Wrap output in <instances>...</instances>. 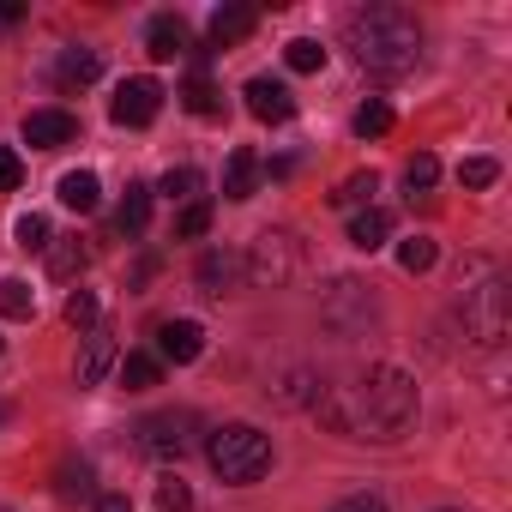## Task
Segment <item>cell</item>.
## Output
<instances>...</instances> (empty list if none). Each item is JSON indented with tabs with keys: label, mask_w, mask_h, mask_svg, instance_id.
Listing matches in <instances>:
<instances>
[{
	"label": "cell",
	"mask_w": 512,
	"mask_h": 512,
	"mask_svg": "<svg viewBox=\"0 0 512 512\" xmlns=\"http://www.w3.org/2000/svg\"><path fill=\"white\" fill-rule=\"evenodd\" d=\"M97 314H103V308H97V296H91V290H73V296H67V326H73V332H91V326H97Z\"/></svg>",
	"instance_id": "cell-30"
},
{
	"label": "cell",
	"mask_w": 512,
	"mask_h": 512,
	"mask_svg": "<svg viewBox=\"0 0 512 512\" xmlns=\"http://www.w3.org/2000/svg\"><path fill=\"white\" fill-rule=\"evenodd\" d=\"M247 115L253 121H290L296 115V97H290V85H278V79H247Z\"/></svg>",
	"instance_id": "cell-10"
},
{
	"label": "cell",
	"mask_w": 512,
	"mask_h": 512,
	"mask_svg": "<svg viewBox=\"0 0 512 512\" xmlns=\"http://www.w3.org/2000/svg\"><path fill=\"white\" fill-rule=\"evenodd\" d=\"M0 314H7V320H31L37 314V290L25 278H7V284H0Z\"/></svg>",
	"instance_id": "cell-24"
},
{
	"label": "cell",
	"mask_w": 512,
	"mask_h": 512,
	"mask_svg": "<svg viewBox=\"0 0 512 512\" xmlns=\"http://www.w3.org/2000/svg\"><path fill=\"white\" fill-rule=\"evenodd\" d=\"M320 422L350 440H398L416 416V380L392 362H374L356 386H332L314 398Z\"/></svg>",
	"instance_id": "cell-1"
},
{
	"label": "cell",
	"mask_w": 512,
	"mask_h": 512,
	"mask_svg": "<svg viewBox=\"0 0 512 512\" xmlns=\"http://www.w3.org/2000/svg\"><path fill=\"white\" fill-rule=\"evenodd\" d=\"M181 109H187V115H199V121H217V115H223V103H217V85H211L205 73H193V79L181 85Z\"/></svg>",
	"instance_id": "cell-20"
},
{
	"label": "cell",
	"mask_w": 512,
	"mask_h": 512,
	"mask_svg": "<svg viewBox=\"0 0 512 512\" xmlns=\"http://www.w3.org/2000/svg\"><path fill=\"white\" fill-rule=\"evenodd\" d=\"M157 350H163V362L187 368V362L205 356V326H199V320H163V326H157Z\"/></svg>",
	"instance_id": "cell-9"
},
{
	"label": "cell",
	"mask_w": 512,
	"mask_h": 512,
	"mask_svg": "<svg viewBox=\"0 0 512 512\" xmlns=\"http://www.w3.org/2000/svg\"><path fill=\"white\" fill-rule=\"evenodd\" d=\"M344 49L356 55V67L380 79H404L422 61V25L404 7H356L344 19Z\"/></svg>",
	"instance_id": "cell-2"
},
{
	"label": "cell",
	"mask_w": 512,
	"mask_h": 512,
	"mask_svg": "<svg viewBox=\"0 0 512 512\" xmlns=\"http://www.w3.org/2000/svg\"><path fill=\"white\" fill-rule=\"evenodd\" d=\"M145 55H151V61H181V55H187V25H181V13H157V19L145 25Z\"/></svg>",
	"instance_id": "cell-12"
},
{
	"label": "cell",
	"mask_w": 512,
	"mask_h": 512,
	"mask_svg": "<svg viewBox=\"0 0 512 512\" xmlns=\"http://www.w3.org/2000/svg\"><path fill=\"white\" fill-rule=\"evenodd\" d=\"M458 181H464V187H494V181H500V163H494V157H464V163H458Z\"/></svg>",
	"instance_id": "cell-31"
},
{
	"label": "cell",
	"mask_w": 512,
	"mask_h": 512,
	"mask_svg": "<svg viewBox=\"0 0 512 512\" xmlns=\"http://www.w3.org/2000/svg\"><path fill=\"white\" fill-rule=\"evenodd\" d=\"M350 127H356V139H380V133H392V109L386 103H362Z\"/></svg>",
	"instance_id": "cell-29"
},
{
	"label": "cell",
	"mask_w": 512,
	"mask_h": 512,
	"mask_svg": "<svg viewBox=\"0 0 512 512\" xmlns=\"http://www.w3.org/2000/svg\"><path fill=\"white\" fill-rule=\"evenodd\" d=\"M235 278H241V253H217V247H211L205 260H199V284H205L211 296H223Z\"/></svg>",
	"instance_id": "cell-19"
},
{
	"label": "cell",
	"mask_w": 512,
	"mask_h": 512,
	"mask_svg": "<svg viewBox=\"0 0 512 512\" xmlns=\"http://www.w3.org/2000/svg\"><path fill=\"white\" fill-rule=\"evenodd\" d=\"M97 512H133V500L127 494H97Z\"/></svg>",
	"instance_id": "cell-39"
},
{
	"label": "cell",
	"mask_w": 512,
	"mask_h": 512,
	"mask_svg": "<svg viewBox=\"0 0 512 512\" xmlns=\"http://www.w3.org/2000/svg\"><path fill=\"white\" fill-rule=\"evenodd\" d=\"M25 19V7H19V0H0V31H13Z\"/></svg>",
	"instance_id": "cell-38"
},
{
	"label": "cell",
	"mask_w": 512,
	"mask_h": 512,
	"mask_svg": "<svg viewBox=\"0 0 512 512\" xmlns=\"http://www.w3.org/2000/svg\"><path fill=\"white\" fill-rule=\"evenodd\" d=\"M73 139H79V115H67V109H31V115H25V145L61 151V145H73Z\"/></svg>",
	"instance_id": "cell-8"
},
{
	"label": "cell",
	"mask_w": 512,
	"mask_h": 512,
	"mask_svg": "<svg viewBox=\"0 0 512 512\" xmlns=\"http://www.w3.org/2000/svg\"><path fill=\"white\" fill-rule=\"evenodd\" d=\"M374 187H380V175H374V169H362V175H350V181H338V193H332V205H338V211H362V205L374 199Z\"/></svg>",
	"instance_id": "cell-23"
},
{
	"label": "cell",
	"mask_w": 512,
	"mask_h": 512,
	"mask_svg": "<svg viewBox=\"0 0 512 512\" xmlns=\"http://www.w3.org/2000/svg\"><path fill=\"white\" fill-rule=\"evenodd\" d=\"M193 428H199L193 410H163V416H145L133 434L151 458H181V452H193Z\"/></svg>",
	"instance_id": "cell-6"
},
{
	"label": "cell",
	"mask_w": 512,
	"mask_h": 512,
	"mask_svg": "<svg viewBox=\"0 0 512 512\" xmlns=\"http://www.w3.org/2000/svg\"><path fill=\"white\" fill-rule=\"evenodd\" d=\"M332 512H386V500H380V494H350V500H338Z\"/></svg>",
	"instance_id": "cell-37"
},
{
	"label": "cell",
	"mask_w": 512,
	"mask_h": 512,
	"mask_svg": "<svg viewBox=\"0 0 512 512\" xmlns=\"http://www.w3.org/2000/svg\"><path fill=\"white\" fill-rule=\"evenodd\" d=\"M205 458H211V470L229 488H247V482H260L272 470V440L253 428V422H223V428H211Z\"/></svg>",
	"instance_id": "cell-3"
},
{
	"label": "cell",
	"mask_w": 512,
	"mask_h": 512,
	"mask_svg": "<svg viewBox=\"0 0 512 512\" xmlns=\"http://www.w3.org/2000/svg\"><path fill=\"white\" fill-rule=\"evenodd\" d=\"M386 241H392V211L368 205V211H356V217H350V247L374 253V247H386Z\"/></svg>",
	"instance_id": "cell-15"
},
{
	"label": "cell",
	"mask_w": 512,
	"mask_h": 512,
	"mask_svg": "<svg viewBox=\"0 0 512 512\" xmlns=\"http://www.w3.org/2000/svg\"><path fill=\"white\" fill-rule=\"evenodd\" d=\"M25 181V163H19V151H7V145H0V193H13Z\"/></svg>",
	"instance_id": "cell-36"
},
{
	"label": "cell",
	"mask_w": 512,
	"mask_h": 512,
	"mask_svg": "<svg viewBox=\"0 0 512 512\" xmlns=\"http://www.w3.org/2000/svg\"><path fill=\"white\" fill-rule=\"evenodd\" d=\"M253 193H260V157H253L247 145L241 151H229V163H223V199H253Z\"/></svg>",
	"instance_id": "cell-13"
},
{
	"label": "cell",
	"mask_w": 512,
	"mask_h": 512,
	"mask_svg": "<svg viewBox=\"0 0 512 512\" xmlns=\"http://www.w3.org/2000/svg\"><path fill=\"white\" fill-rule=\"evenodd\" d=\"M199 187H205V175H199L193 163H181V169H169V175L157 181V193H163V199H187V205H193V193H199Z\"/></svg>",
	"instance_id": "cell-26"
},
{
	"label": "cell",
	"mask_w": 512,
	"mask_h": 512,
	"mask_svg": "<svg viewBox=\"0 0 512 512\" xmlns=\"http://www.w3.org/2000/svg\"><path fill=\"white\" fill-rule=\"evenodd\" d=\"M109 115H115V127H151L163 115V85L157 79H121Z\"/></svg>",
	"instance_id": "cell-7"
},
{
	"label": "cell",
	"mask_w": 512,
	"mask_h": 512,
	"mask_svg": "<svg viewBox=\"0 0 512 512\" xmlns=\"http://www.w3.org/2000/svg\"><path fill=\"white\" fill-rule=\"evenodd\" d=\"M157 506H163V512H193V488H187L181 476H163V482H157Z\"/></svg>",
	"instance_id": "cell-33"
},
{
	"label": "cell",
	"mask_w": 512,
	"mask_h": 512,
	"mask_svg": "<svg viewBox=\"0 0 512 512\" xmlns=\"http://www.w3.org/2000/svg\"><path fill=\"white\" fill-rule=\"evenodd\" d=\"M97 73H103L97 49H61V61H55V85L61 91H85V85H97Z\"/></svg>",
	"instance_id": "cell-14"
},
{
	"label": "cell",
	"mask_w": 512,
	"mask_h": 512,
	"mask_svg": "<svg viewBox=\"0 0 512 512\" xmlns=\"http://www.w3.org/2000/svg\"><path fill=\"white\" fill-rule=\"evenodd\" d=\"M458 314H464V332H470L482 350H494V344L506 338V278H500V272H488L476 290H464Z\"/></svg>",
	"instance_id": "cell-5"
},
{
	"label": "cell",
	"mask_w": 512,
	"mask_h": 512,
	"mask_svg": "<svg viewBox=\"0 0 512 512\" xmlns=\"http://www.w3.org/2000/svg\"><path fill=\"white\" fill-rule=\"evenodd\" d=\"M13 235H19V247H25V253H43V247L55 241V229H49V217H43V211H25V217L13 223Z\"/></svg>",
	"instance_id": "cell-27"
},
{
	"label": "cell",
	"mask_w": 512,
	"mask_h": 512,
	"mask_svg": "<svg viewBox=\"0 0 512 512\" xmlns=\"http://www.w3.org/2000/svg\"><path fill=\"white\" fill-rule=\"evenodd\" d=\"M296 272H302V241L290 229H260L241 253V278L253 290H284Z\"/></svg>",
	"instance_id": "cell-4"
},
{
	"label": "cell",
	"mask_w": 512,
	"mask_h": 512,
	"mask_svg": "<svg viewBox=\"0 0 512 512\" xmlns=\"http://www.w3.org/2000/svg\"><path fill=\"white\" fill-rule=\"evenodd\" d=\"M43 253H49V272H55V278H73V272H85V260H91V247H85L79 235H55Z\"/></svg>",
	"instance_id": "cell-18"
},
{
	"label": "cell",
	"mask_w": 512,
	"mask_h": 512,
	"mask_svg": "<svg viewBox=\"0 0 512 512\" xmlns=\"http://www.w3.org/2000/svg\"><path fill=\"white\" fill-rule=\"evenodd\" d=\"M115 223L127 229V235H145V223H151V187H127V199H121V211H115Z\"/></svg>",
	"instance_id": "cell-22"
},
{
	"label": "cell",
	"mask_w": 512,
	"mask_h": 512,
	"mask_svg": "<svg viewBox=\"0 0 512 512\" xmlns=\"http://www.w3.org/2000/svg\"><path fill=\"white\" fill-rule=\"evenodd\" d=\"M121 362V350H115V332L109 326H91L85 332V350H79V386H103V374Z\"/></svg>",
	"instance_id": "cell-11"
},
{
	"label": "cell",
	"mask_w": 512,
	"mask_h": 512,
	"mask_svg": "<svg viewBox=\"0 0 512 512\" xmlns=\"http://www.w3.org/2000/svg\"><path fill=\"white\" fill-rule=\"evenodd\" d=\"M404 181H410V193H416V187H434V181H440V163H434L428 151H416V157L404 163Z\"/></svg>",
	"instance_id": "cell-34"
},
{
	"label": "cell",
	"mask_w": 512,
	"mask_h": 512,
	"mask_svg": "<svg viewBox=\"0 0 512 512\" xmlns=\"http://www.w3.org/2000/svg\"><path fill=\"white\" fill-rule=\"evenodd\" d=\"M284 61H290V73H320L326 67V49L314 37H296V43H284Z\"/></svg>",
	"instance_id": "cell-28"
},
{
	"label": "cell",
	"mask_w": 512,
	"mask_h": 512,
	"mask_svg": "<svg viewBox=\"0 0 512 512\" xmlns=\"http://www.w3.org/2000/svg\"><path fill=\"white\" fill-rule=\"evenodd\" d=\"M115 374H121V386H127V392H151V386L163 380V362H157V356H145V350H127V356L115 362Z\"/></svg>",
	"instance_id": "cell-17"
},
{
	"label": "cell",
	"mask_w": 512,
	"mask_h": 512,
	"mask_svg": "<svg viewBox=\"0 0 512 512\" xmlns=\"http://www.w3.org/2000/svg\"><path fill=\"white\" fill-rule=\"evenodd\" d=\"M253 25H260V13H253V7H217L205 31H211V43H217V49H229V43H241Z\"/></svg>",
	"instance_id": "cell-16"
},
{
	"label": "cell",
	"mask_w": 512,
	"mask_h": 512,
	"mask_svg": "<svg viewBox=\"0 0 512 512\" xmlns=\"http://www.w3.org/2000/svg\"><path fill=\"white\" fill-rule=\"evenodd\" d=\"M434 260H440V247H434L428 235L398 241V266H404V272H434Z\"/></svg>",
	"instance_id": "cell-25"
},
{
	"label": "cell",
	"mask_w": 512,
	"mask_h": 512,
	"mask_svg": "<svg viewBox=\"0 0 512 512\" xmlns=\"http://www.w3.org/2000/svg\"><path fill=\"white\" fill-rule=\"evenodd\" d=\"M55 494H61V500H91V470H85V464H79V470L67 464L61 482H55Z\"/></svg>",
	"instance_id": "cell-35"
},
{
	"label": "cell",
	"mask_w": 512,
	"mask_h": 512,
	"mask_svg": "<svg viewBox=\"0 0 512 512\" xmlns=\"http://www.w3.org/2000/svg\"><path fill=\"white\" fill-rule=\"evenodd\" d=\"M205 229H211V205H205V199H193V205L175 217V235H181V241H199Z\"/></svg>",
	"instance_id": "cell-32"
},
{
	"label": "cell",
	"mask_w": 512,
	"mask_h": 512,
	"mask_svg": "<svg viewBox=\"0 0 512 512\" xmlns=\"http://www.w3.org/2000/svg\"><path fill=\"white\" fill-rule=\"evenodd\" d=\"M97 175L91 169H73V175H61V205L67 211H97Z\"/></svg>",
	"instance_id": "cell-21"
}]
</instances>
